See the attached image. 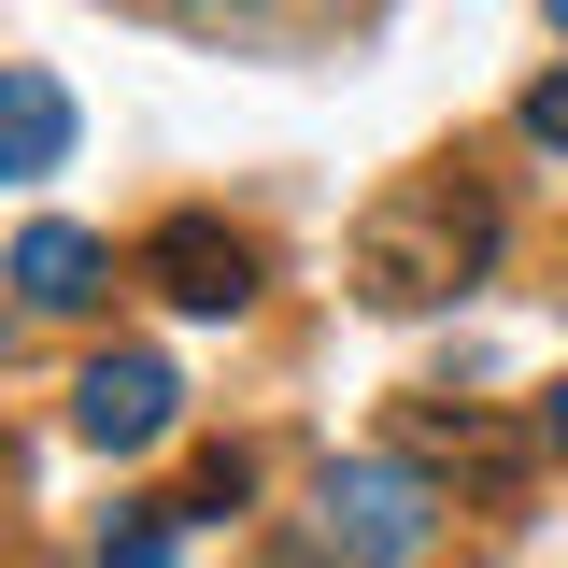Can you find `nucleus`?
Masks as SVG:
<instances>
[{
  "instance_id": "f257e3e1",
  "label": "nucleus",
  "mask_w": 568,
  "mask_h": 568,
  "mask_svg": "<svg viewBox=\"0 0 568 568\" xmlns=\"http://www.w3.org/2000/svg\"><path fill=\"white\" fill-rule=\"evenodd\" d=\"M497 256V200L469 171H413L355 213V298L369 313H426V298H469Z\"/></svg>"
},
{
  "instance_id": "f03ea898",
  "label": "nucleus",
  "mask_w": 568,
  "mask_h": 568,
  "mask_svg": "<svg viewBox=\"0 0 568 568\" xmlns=\"http://www.w3.org/2000/svg\"><path fill=\"white\" fill-rule=\"evenodd\" d=\"M426 526H440V497H426L413 455H327V555H355V568H413Z\"/></svg>"
},
{
  "instance_id": "7ed1b4c3",
  "label": "nucleus",
  "mask_w": 568,
  "mask_h": 568,
  "mask_svg": "<svg viewBox=\"0 0 568 568\" xmlns=\"http://www.w3.org/2000/svg\"><path fill=\"white\" fill-rule=\"evenodd\" d=\"M142 284H156L171 313H242V298H256V242L213 227V213H171V227L142 242Z\"/></svg>"
},
{
  "instance_id": "20e7f679",
  "label": "nucleus",
  "mask_w": 568,
  "mask_h": 568,
  "mask_svg": "<svg viewBox=\"0 0 568 568\" xmlns=\"http://www.w3.org/2000/svg\"><path fill=\"white\" fill-rule=\"evenodd\" d=\"M171 413H185L171 355H85V384H71V426H85L100 455H142V440H171Z\"/></svg>"
},
{
  "instance_id": "39448f33",
  "label": "nucleus",
  "mask_w": 568,
  "mask_h": 568,
  "mask_svg": "<svg viewBox=\"0 0 568 568\" xmlns=\"http://www.w3.org/2000/svg\"><path fill=\"white\" fill-rule=\"evenodd\" d=\"M71 156V85L58 71H0V185H43Z\"/></svg>"
},
{
  "instance_id": "423d86ee",
  "label": "nucleus",
  "mask_w": 568,
  "mask_h": 568,
  "mask_svg": "<svg viewBox=\"0 0 568 568\" xmlns=\"http://www.w3.org/2000/svg\"><path fill=\"white\" fill-rule=\"evenodd\" d=\"M100 271H114V256H100L85 227H29V242H14V298H29V313H85Z\"/></svg>"
},
{
  "instance_id": "0eeeda50",
  "label": "nucleus",
  "mask_w": 568,
  "mask_h": 568,
  "mask_svg": "<svg viewBox=\"0 0 568 568\" xmlns=\"http://www.w3.org/2000/svg\"><path fill=\"white\" fill-rule=\"evenodd\" d=\"M100 568H171V511H114L100 526Z\"/></svg>"
},
{
  "instance_id": "6e6552de",
  "label": "nucleus",
  "mask_w": 568,
  "mask_h": 568,
  "mask_svg": "<svg viewBox=\"0 0 568 568\" xmlns=\"http://www.w3.org/2000/svg\"><path fill=\"white\" fill-rule=\"evenodd\" d=\"M242 497H256V455H242V440H227V455H200V484H185V511H242Z\"/></svg>"
},
{
  "instance_id": "1a4fd4ad",
  "label": "nucleus",
  "mask_w": 568,
  "mask_h": 568,
  "mask_svg": "<svg viewBox=\"0 0 568 568\" xmlns=\"http://www.w3.org/2000/svg\"><path fill=\"white\" fill-rule=\"evenodd\" d=\"M526 142H540V156H568V71H540V85H526Z\"/></svg>"
},
{
  "instance_id": "9d476101",
  "label": "nucleus",
  "mask_w": 568,
  "mask_h": 568,
  "mask_svg": "<svg viewBox=\"0 0 568 568\" xmlns=\"http://www.w3.org/2000/svg\"><path fill=\"white\" fill-rule=\"evenodd\" d=\"M540 440H555V455H568V384H555V398H540Z\"/></svg>"
},
{
  "instance_id": "9b49d317",
  "label": "nucleus",
  "mask_w": 568,
  "mask_h": 568,
  "mask_svg": "<svg viewBox=\"0 0 568 568\" xmlns=\"http://www.w3.org/2000/svg\"><path fill=\"white\" fill-rule=\"evenodd\" d=\"M540 14H555V29H568V0H540Z\"/></svg>"
},
{
  "instance_id": "f8f14e48",
  "label": "nucleus",
  "mask_w": 568,
  "mask_h": 568,
  "mask_svg": "<svg viewBox=\"0 0 568 568\" xmlns=\"http://www.w3.org/2000/svg\"><path fill=\"white\" fill-rule=\"evenodd\" d=\"M185 14H213V0H185Z\"/></svg>"
}]
</instances>
